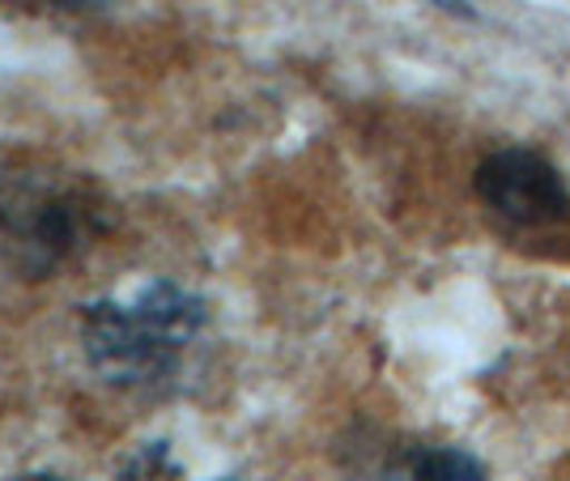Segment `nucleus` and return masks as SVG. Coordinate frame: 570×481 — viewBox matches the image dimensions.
<instances>
[{"instance_id": "obj_6", "label": "nucleus", "mask_w": 570, "mask_h": 481, "mask_svg": "<svg viewBox=\"0 0 570 481\" xmlns=\"http://www.w3.org/2000/svg\"><path fill=\"white\" fill-rule=\"evenodd\" d=\"M430 4H439V9H443V13H452V18H469V22H476L473 0H430Z\"/></svg>"}, {"instance_id": "obj_1", "label": "nucleus", "mask_w": 570, "mask_h": 481, "mask_svg": "<svg viewBox=\"0 0 570 481\" xmlns=\"http://www.w3.org/2000/svg\"><path fill=\"white\" fill-rule=\"evenodd\" d=\"M209 320L200 294L149 282L132 298H98L81 312L86 359L111 387L149 392L170 384Z\"/></svg>"}, {"instance_id": "obj_4", "label": "nucleus", "mask_w": 570, "mask_h": 481, "mask_svg": "<svg viewBox=\"0 0 570 481\" xmlns=\"http://www.w3.org/2000/svg\"><path fill=\"white\" fill-rule=\"evenodd\" d=\"M387 481H485V473L464 448H413L392 464Z\"/></svg>"}, {"instance_id": "obj_8", "label": "nucleus", "mask_w": 570, "mask_h": 481, "mask_svg": "<svg viewBox=\"0 0 570 481\" xmlns=\"http://www.w3.org/2000/svg\"><path fill=\"white\" fill-rule=\"evenodd\" d=\"M13 481H60V478H43V473H39V478H13Z\"/></svg>"}, {"instance_id": "obj_5", "label": "nucleus", "mask_w": 570, "mask_h": 481, "mask_svg": "<svg viewBox=\"0 0 570 481\" xmlns=\"http://www.w3.org/2000/svg\"><path fill=\"white\" fill-rule=\"evenodd\" d=\"M116 481H184V473L167 452V443H145L141 452L119 469Z\"/></svg>"}, {"instance_id": "obj_2", "label": "nucleus", "mask_w": 570, "mask_h": 481, "mask_svg": "<svg viewBox=\"0 0 570 481\" xmlns=\"http://www.w3.org/2000/svg\"><path fill=\"white\" fill-rule=\"evenodd\" d=\"M107 226V200L90 179L22 167L0 175V252L22 277L72 265Z\"/></svg>"}, {"instance_id": "obj_3", "label": "nucleus", "mask_w": 570, "mask_h": 481, "mask_svg": "<svg viewBox=\"0 0 570 481\" xmlns=\"http://www.w3.org/2000/svg\"><path fill=\"white\" fill-rule=\"evenodd\" d=\"M476 196L520 226H546L567 217L570 193L562 170L532 149H499L476 167Z\"/></svg>"}, {"instance_id": "obj_7", "label": "nucleus", "mask_w": 570, "mask_h": 481, "mask_svg": "<svg viewBox=\"0 0 570 481\" xmlns=\"http://www.w3.org/2000/svg\"><path fill=\"white\" fill-rule=\"evenodd\" d=\"M48 4H60V9H72V13H81V9H98V4H107V0H48Z\"/></svg>"}]
</instances>
